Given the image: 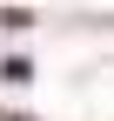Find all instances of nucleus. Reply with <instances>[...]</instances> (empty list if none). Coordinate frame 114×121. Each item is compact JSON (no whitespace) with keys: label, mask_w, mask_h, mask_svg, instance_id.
Returning <instances> with one entry per match:
<instances>
[{"label":"nucleus","mask_w":114,"mask_h":121,"mask_svg":"<svg viewBox=\"0 0 114 121\" xmlns=\"http://www.w3.org/2000/svg\"><path fill=\"white\" fill-rule=\"evenodd\" d=\"M0 74H7V81H27L34 67H27V54H7V60H0Z\"/></svg>","instance_id":"obj_1"}]
</instances>
